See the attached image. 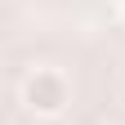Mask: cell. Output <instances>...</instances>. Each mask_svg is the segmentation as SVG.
Masks as SVG:
<instances>
[{
    "instance_id": "obj_2",
    "label": "cell",
    "mask_w": 125,
    "mask_h": 125,
    "mask_svg": "<svg viewBox=\"0 0 125 125\" xmlns=\"http://www.w3.org/2000/svg\"><path fill=\"white\" fill-rule=\"evenodd\" d=\"M121 22H125V0H121Z\"/></svg>"
},
{
    "instance_id": "obj_1",
    "label": "cell",
    "mask_w": 125,
    "mask_h": 125,
    "mask_svg": "<svg viewBox=\"0 0 125 125\" xmlns=\"http://www.w3.org/2000/svg\"><path fill=\"white\" fill-rule=\"evenodd\" d=\"M18 98L31 116H62L67 112V103H72V81H67V72L62 67H31L22 76V85H18Z\"/></svg>"
}]
</instances>
